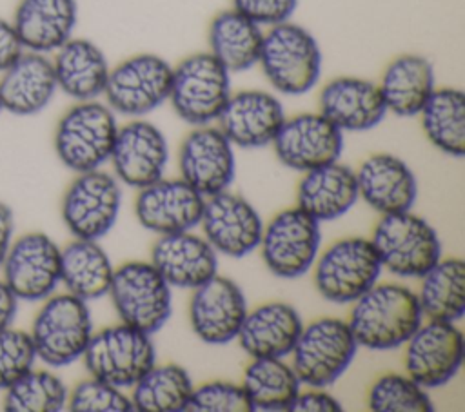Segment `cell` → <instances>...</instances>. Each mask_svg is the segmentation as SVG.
Listing matches in <instances>:
<instances>
[{"instance_id":"37","label":"cell","mask_w":465,"mask_h":412,"mask_svg":"<svg viewBox=\"0 0 465 412\" xmlns=\"http://www.w3.org/2000/svg\"><path fill=\"white\" fill-rule=\"evenodd\" d=\"M133 387V407L142 412L185 410L194 388L187 370L174 363L153 367Z\"/></svg>"},{"instance_id":"9","label":"cell","mask_w":465,"mask_h":412,"mask_svg":"<svg viewBox=\"0 0 465 412\" xmlns=\"http://www.w3.org/2000/svg\"><path fill=\"white\" fill-rule=\"evenodd\" d=\"M109 294L122 323L147 334L171 316V285L149 261H127L113 272Z\"/></svg>"},{"instance_id":"4","label":"cell","mask_w":465,"mask_h":412,"mask_svg":"<svg viewBox=\"0 0 465 412\" xmlns=\"http://www.w3.org/2000/svg\"><path fill=\"white\" fill-rule=\"evenodd\" d=\"M31 341L35 354L49 367H65L84 356L93 336L89 307L65 292L45 298L33 319Z\"/></svg>"},{"instance_id":"27","label":"cell","mask_w":465,"mask_h":412,"mask_svg":"<svg viewBox=\"0 0 465 412\" xmlns=\"http://www.w3.org/2000/svg\"><path fill=\"white\" fill-rule=\"evenodd\" d=\"M358 194L378 212L411 211L418 183L411 167L392 154L369 156L356 172Z\"/></svg>"},{"instance_id":"23","label":"cell","mask_w":465,"mask_h":412,"mask_svg":"<svg viewBox=\"0 0 465 412\" xmlns=\"http://www.w3.org/2000/svg\"><path fill=\"white\" fill-rule=\"evenodd\" d=\"M51 58L35 51H22L0 73L2 109L15 116H33L44 111L56 93Z\"/></svg>"},{"instance_id":"12","label":"cell","mask_w":465,"mask_h":412,"mask_svg":"<svg viewBox=\"0 0 465 412\" xmlns=\"http://www.w3.org/2000/svg\"><path fill=\"white\" fill-rule=\"evenodd\" d=\"M322 234L318 221L300 207L276 214L262 232V256L267 269L280 278L305 274L320 249Z\"/></svg>"},{"instance_id":"32","label":"cell","mask_w":465,"mask_h":412,"mask_svg":"<svg viewBox=\"0 0 465 412\" xmlns=\"http://www.w3.org/2000/svg\"><path fill=\"white\" fill-rule=\"evenodd\" d=\"M263 29L236 9L220 11L209 25V53L229 71L242 73L260 60Z\"/></svg>"},{"instance_id":"38","label":"cell","mask_w":465,"mask_h":412,"mask_svg":"<svg viewBox=\"0 0 465 412\" xmlns=\"http://www.w3.org/2000/svg\"><path fill=\"white\" fill-rule=\"evenodd\" d=\"M67 387L47 370H27L5 388L7 412H58L67 405Z\"/></svg>"},{"instance_id":"20","label":"cell","mask_w":465,"mask_h":412,"mask_svg":"<svg viewBox=\"0 0 465 412\" xmlns=\"http://www.w3.org/2000/svg\"><path fill=\"white\" fill-rule=\"evenodd\" d=\"M109 160L124 183L143 189L163 176L169 160L167 140L154 123L133 120L118 127Z\"/></svg>"},{"instance_id":"29","label":"cell","mask_w":465,"mask_h":412,"mask_svg":"<svg viewBox=\"0 0 465 412\" xmlns=\"http://www.w3.org/2000/svg\"><path fill=\"white\" fill-rule=\"evenodd\" d=\"M51 62L56 85L67 96L85 102L104 94L111 67L104 51L93 40L71 36L54 51Z\"/></svg>"},{"instance_id":"26","label":"cell","mask_w":465,"mask_h":412,"mask_svg":"<svg viewBox=\"0 0 465 412\" xmlns=\"http://www.w3.org/2000/svg\"><path fill=\"white\" fill-rule=\"evenodd\" d=\"M78 22L76 0H18L11 25L25 51L54 53Z\"/></svg>"},{"instance_id":"10","label":"cell","mask_w":465,"mask_h":412,"mask_svg":"<svg viewBox=\"0 0 465 412\" xmlns=\"http://www.w3.org/2000/svg\"><path fill=\"white\" fill-rule=\"evenodd\" d=\"M171 80L173 65L165 58L140 53L109 71L104 96L114 113L140 118L169 98Z\"/></svg>"},{"instance_id":"25","label":"cell","mask_w":465,"mask_h":412,"mask_svg":"<svg viewBox=\"0 0 465 412\" xmlns=\"http://www.w3.org/2000/svg\"><path fill=\"white\" fill-rule=\"evenodd\" d=\"M151 263L171 287L196 289L218 270L213 245L189 231L163 234L153 245Z\"/></svg>"},{"instance_id":"17","label":"cell","mask_w":465,"mask_h":412,"mask_svg":"<svg viewBox=\"0 0 465 412\" xmlns=\"http://www.w3.org/2000/svg\"><path fill=\"white\" fill-rule=\"evenodd\" d=\"M193 290L189 321L194 334L209 345L232 341L247 316V301L242 289L232 280L214 274Z\"/></svg>"},{"instance_id":"46","label":"cell","mask_w":465,"mask_h":412,"mask_svg":"<svg viewBox=\"0 0 465 412\" xmlns=\"http://www.w3.org/2000/svg\"><path fill=\"white\" fill-rule=\"evenodd\" d=\"M13 229H15L13 211L7 203L0 201V267L13 241Z\"/></svg>"},{"instance_id":"18","label":"cell","mask_w":465,"mask_h":412,"mask_svg":"<svg viewBox=\"0 0 465 412\" xmlns=\"http://www.w3.org/2000/svg\"><path fill=\"white\" fill-rule=\"evenodd\" d=\"M200 223L213 249L231 258L252 252L260 245L263 232L256 209L245 198L227 191L205 200Z\"/></svg>"},{"instance_id":"11","label":"cell","mask_w":465,"mask_h":412,"mask_svg":"<svg viewBox=\"0 0 465 412\" xmlns=\"http://www.w3.org/2000/svg\"><path fill=\"white\" fill-rule=\"evenodd\" d=\"M381 269L371 240L345 238L320 256L314 283L327 301L352 303L378 281Z\"/></svg>"},{"instance_id":"47","label":"cell","mask_w":465,"mask_h":412,"mask_svg":"<svg viewBox=\"0 0 465 412\" xmlns=\"http://www.w3.org/2000/svg\"><path fill=\"white\" fill-rule=\"evenodd\" d=\"M16 309H18V298L7 287V283L0 280V329L11 327Z\"/></svg>"},{"instance_id":"14","label":"cell","mask_w":465,"mask_h":412,"mask_svg":"<svg viewBox=\"0 0 465 412\" xmlns=\"http://www.w3.org/2000/svg\"><path fill=\"white\" fill-rule=\"evenodd\" d=\"M2 269L18 299H45L60 283V249L47 234L27 232L11 241Z\"/></svg>"},{"instance_id":"16","label":"cell","mask_w":465,"mask_h":412,"mask_svg":"<svg viewBox=\"0 0 465 412\" xmlns=\"http://www.w3.org/2000/svg\"><path fill=\"white\" fill-rule=\"evenodd\" d=\"M463 334L452 321L430 319L407 339V374L423 388L450 381L463 363Z\"/></svg>"},{"instance_id":"19","label":"cell","mask_w":465,"mask_h":412,"mask_svg":"<svg viewBox=\"0 0 465 412\" xmlns=\"http://www.w3.org/2000/svg\"><path fill=\"white\" fill-rule=\"evenodd\" d=\"M180 172L202 196L225 191L234 178L232 143L218 127L196 125L180 147Z\"/></svg>"},{"instance_id":"31","label":"cell","mask_w":465,"mask_h":412,"mask_svg":"<svg viewBox=\"0 0 465 412\" xmlns=\"http://www.w3.org/2000/svg\"><path fill=\"white\" fill-rule=\"evenodd\" d=\"M356 172L340 163L307 171L298 187V205L318 223L343 216L358 200Z\"/></svg>"},{"instance_id":"13","label":"cell","mask_w":465,"mask_h":412,"mask_svg":"<svg viewBox=\"0 0 465 412\" xmlns=\"http://www.w3.org/2000/svg\"><path fill=\"white\" fill-rule=\"evenodd\" d=\"M122 192L116 180L104 171L78 172L62 201L65 227L82 240H98L116 223Z\"/></svg>"},{"instance_id":"5","label":"cell","mask_w":465,"mask_h":412,"mask_svg":"<svg viewBox=\"0 0 465 412\" xmlns=\"http://www.w3.org/2000/svg\"><path fill=\"white\" fill-rule=\"evenodd\" d=\"M371 241L381 267L401 278H421L441 260L436 231L411 211L383 214Z\"/></svg>"},{"instance_id":"34","label":"cell","mask_w":465,"mask_h":412,"mask_svg":"<svg viewBox=\"0 0 465 412\" xmlns=\"http://www.w3.org/2000/svg\"><path fill=\"white\" fill-rule=\"evenodd\" d=\"M429 142L449 156L465 154V94L456 87L434 89L420 111Z\"/></svg>"},{"instance_id":"48","label":"cell","mask_w":465,"mask_h":412,"mask_svg":"<svg viewBox=\"0 0 465 412\" xmlns=\"http://www.w3.org/2000/svg\"><path fill=\"white\" fill-rule=\"evenodd\" d=\"M0 111H4V109H2V102H0Z\"/></svg>"},{"instance_id":"36","label":"cell","mask_w":465,"mask_h":412,"mask_svg":"<svg viewBox=\"0 0 465 412\" xmlns=\"http://www.w3.org/2000/svg\"><path fill=\"white\" fill-rule=\"evenodd\" d=\"M242 387L252 410H289L300 392V379L282 358H252Z\"/></svg>"},{"instance_id":"40","label":"cell","mask_w":465,"mask_h":412,"mask_svg":"<svg viewBox=\"0 0 465 412\" xmlns=\"http://www.w3.org/2000/svg\"><path fill=\"white\" fill-rule=\"evenodd\" d=\"M67 407L73 412H129L134 410L131 397H127L118 387L102 379L91 378L78 383L71 396H67Z\"/></svg>"},{"instance_id":"1","label":"cell","mask_w":465,"mask_h":412,"mask_svg":"<svg viewBox=\"0 0 465 412\" xmlns=\"http://www.w3.org/2000/svg\"><path fill=\"white\" fill-rule=\"evenodd\" d=\"M352 303L347 323L358 347L371 350H391L407 343L423 321L418 296L403 285L374 283Z\"/></svg>"},{"instance_id":"33","label":"cell","mask_w":465,"mask_h":412,"mask_svg":"<svg viewBox=\"0 0 465 412\" xmlns=\"http://www.w3.org/2000/svg\"><path fill=\"white\" fill-rule=\"evenodd\" d=\"M113 272L111 260L96 240L76 238L60 250V281L84 301L107 294Z\"/></svg>"},{"instance_id":"2","label":"cell","mask_w":465,"mask_h":412,"mask_svg":"<svg viewBox=\"0 0 465 412\" xmlns=\"http://www.w3.org/2000/svg\"><path fill=\"white\" fill-rule=\"evenodd\" d=\"M258 64L278 93L298 96L318 83L322 51L311 31L287 20L263 33Z\"/></svg>"},{"instance_id":"35","label":"cell","mask_w":465,"mask_h":412,"mask_svg":"<svg viewBox=\"0 0 465 412\" xmlns=\"http://www.w3.org/2000/svg\"><path fill=\"white\" fill-rule=\"evenodd\" d=\"M418 296L423 316L436 321H458L465 314V263L460 258L440 260L425 272Z\"/></svg>"},{"instance_id":"41","label":"cell","mask_w":465,"mask_h":412,"mask_svg":"<svg viewBox=\"0 0 465 412\" xmlns=\"http://www.w3.org/2000/svg\"><path fill=\"white\" fill-rule=\"evenodd\" d=\"M36 359L29 332L11 327L0 329V388H7L33 368Z\"/></svg>"},{"instance_id":"15","label":"cell","mask_w":465,"mask_h":412,"mask_svg":"<svg viewBox=\"0 0 465 412\" xmlns=\"http://www.w3.org/2000/svg\"><path fill=\"white\" fill-rule=\"evenodd\" d=\"M272 145L283 165L307 172L338 162L343 149V131L322 113H302L285 118Z\"/></svg>"},{"instance_id":"28","label":"cell","mask_w":465,"mask_h":412,"mask_svg":"<svg viewBox=\"0 0 465 412\" xmlns=\"http://www.w3.org/2000/svg\"><path fill=\"white\" fill-rule=\"evenodd\" d=\"M302 329V318L292 305L271 301L247 312L236 338L251 358H283L292 352Z\"/></svg>"},{"instance_id":"42","label":"cell","mask_w":465,"mask_h":412,"mask_svg":"<svg viewBox=\"0 0 465 412\" xmlns=\"http://www.w3.org/2000/svg\"><path fill=\"white\" fill-rule=\"evenodd\" d=\"M189 412H251L252 405L242 385L211 381L193 388L185 405Z\"/></svg>"},{"instance_id":"7","label":"cell","mask_w":465,"mask_h":412,"mask_svg":"<svg viewBox=\"0 0 465 412\" xmlns=\"http://www.w3.org/2000/svg\"><path fill=\"white\" fill-rule=\"evenodd\" d=\"M358 343L347 321L320 318L302 329L292 348V370L300 383L327 387L351 365Z\"/></svg>"},{"instance_id":"3","label":"cell","mask_w":465,"mask_h":412,"mask_svg":"<svg viewBox=\"0 0 465 412\" xmlns=\"http://www.w3.org/2000/svg\"><path fill=\"white\" fill-rule=\"evenodd\" d=\"M116 132V116L107 103L96 100L76 102L56 123V156L74 172L98 169L109 160Z\"/></svg>"},{"instance_id":"30","label":"cell","mask_w":465,"mask_h":412,"mask_svg":"<svg viewBox=\"0 0 465 412\" xmlns=\"http://www.w3.org/2000/svg\"><path fill=\"white\" fill-rule=\"evenodd\" d=\"M378 87L387 113L418 116L436 89L434 67L421 54H400L387 65Z\"/></svg>"},{"instance_id":"21","label":"cell","mask_w":465,"mask_h":412,"mask_svg":"<svg viewBox=\"0 0 465 412\" xmlns=\"http://www.w3.org/2000/svg\"><path fill=\"white\" fill-rule=\"evenodd\" d=\"M283 122V105L272 93L247 89L231 93L218 116V129L232 145L254 149L272 143Z\"/></svg>"},{"instance_id":"43","label":"cell","mask_w":465,"mask_h":412,"mask_svg":"<svg viewBox=\"0 0 465 412\" xmlns=\"http://www.w3.org/2000/svg\"><path fill=\"white\" fill-rule=\"evenodd\" d=\"M232 9L251 18L258 25H276L291 20L298 0H231Z\"/></svg>"},{"instance_id":"24","label":"cell","mask_w":465,"mask_h":412,"mask_svg":"<svg viewBox=\"0 0 465 412\" xmlns=\"http://www.w3.org/2000/svg\"><path fill=\"white\" fill-rule=\"evenodd\" d=\"M320 113L340 131H369L387 114L378 83L358 78L340 76L323 85L320 93Z\"/></svg>"},{"instance_id":"6","label":"cell","mask_w":465,"mask_h":412,"mask_svg":"<svg viewBox=\"0 0 465 412\" xmlns=\"http://www.w3.org/2000/svg\"><path fill=\"white\" fill-rule=\"evenodd\" d=\"M231 96V73L211 54L194 53L173 67L169 102L191 125L218 120Z\"/></svg>"},{"instance_id":"45","label":"cell","mask_w":465,"mask_h":412,"mask_svg":"<svg viewBox=\"0 0 465 412\" xmlns=\"http://www.w3.org/2000/svg\"><path fill=\"white\" fill-rule=\"evenodd\" d=\"M24 51L11 22L0 16V73Z\"/></svg>"},{"instance_id":"44","label":"cell","mask_w":465,"mask_h":412,"mask_svg":"<svg viewBox=\"0 0 465 412\" xmlns=\"http://www.w3.org/2000/svg\"><path fill=\"white\" fill-rule=\"evenodd\" d=\"M291 412H340L341 405L336 397L323 390H307V392H298L294 397Z\"/></svg>"},{"instance_id":"39","label":"cell","mask_w":465,"mask_h":412,"mask_svg":"<svg viewBox=\"0 0 465 412\" xmlns=\"http://www.w3.org/2000/svg\"><path fill=\"white\" fill-rule=\"evenodd\" d=\"M369 408L374 412H432L425 388L411 376L385 374L369 390Z\"/></svg>"},{"instance_id":"22","label":"cell","mask_w":465,"mask_h":412,"mask_svg":"<svg viewBox=\"0 0 465 412\" xmlns=\"http://www.w3.org/2000/svg\"><path fill=\"white\" fill-rule=\"evenodd\" d=\"M203 205V196L187 181L158 180L142 189L134 211L145 229L163 236L196 227L202 220Z\"/></svg>"},{"instance_id":"8","label":"cell","mask_w":465,"mask_h":412,"mask_svg":"<svg viewBox=\"0 0 465 412\" xmlns=\"http://www.w3.org/2000/svg\"><path fill=\"white\" fill-rule=\"evenodd\" d=\"M151 334L120 323L93 334L84 352L89 374L118 388L133 387L156 359Z\"/></svg>"}]
</instances>
